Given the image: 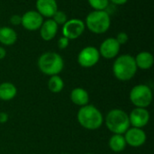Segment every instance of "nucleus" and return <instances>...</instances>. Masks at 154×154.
<instances>
[{"instance_id":"obj_1","label":"nucleus","mask_w":154,"mask_h":154,"mask_svg":"<svg viewBox=\"0 0 154 154\" xmlns=\"http://www.w3.org/2000/svg\"><path fill=\"white\" fill-rule=\"evenodd\" d=\"M137 69L134 57L130 54L118 56L113 64V73L115 77L121 81L132 79L136 74Z\"/></svg>"},{"instance_id":"obj_2","label":"nucleus","mask_w":154,"mask_h":154,"mask_svg":"<svg viewBox=\"0 0 154 154\" xmlns=\"http://www.w3.org/2000/svg\"><path fill=\"white\" fill-rule=\"evenodd\" d=\"M77 117L79 125L88 130H97L102 126L104 122L102 113L92 105L81 106Z\"/></svg>"},{"instance_id":"obj_3","label":"nucleus","mask_w":154,"mask_h":154,"mask_svg":"<svg viewBox=\"0 0 154 154\" xmlns=\"http://www.w3.org/2000/svg\"><path fill=\"white\" fill-rule=\"evenodd\" d=\"M39 69L45 75L54 76L60 73L64 68V60L62 57L53 51L42 53L38 59Z\"/></svg>"},{"instance_id":"obj_4","label":"nucleus","mask_w":154,"mask_h":154,"mask_svg":"<svg viewBox=\"0 0 154 154\" xmlns=\"http://www.w3.org/2000/svg\"><path fill=\"white\" fill-rule=\"evenodd\" d=\"M106 125L114 134H124L130 127L128 114L122 109H112L105 119Z\"/></svg>"},{"instance_id":"obj_5","label":"nucleus","mask_w":154,"mask_h":154,"mask_svg":"<svg viewBox=\"0 0 154 154\" xmlns=\"http://www.w3.org/2000/svg\"><path fill=\"white\" fill-rule=\"evenodd\" d=\"M85 25L91 32L96 34H102L106 32L110 28L111 18L106 10H94L87 15Z\"/></svg>"},{"instance_id":"obj_6","label":"nucleus","mask_w":154,"mask_h":154,"mask_svg":"<svg viewBox=\"0 0 154 154\" xmlns=\"http://www.w3.org/2000/svg\"><path fill=\"white\" fill-rule=\"evenodd\" d=\"M129 97L136 107L146 108L152 104V91L147 85H137L131 89Z\"/></svg>"},{"instance_id":"obj_7","label":"nucleus","mask_w":154,"mask_h":154,"mask_svg":"<svg viewBox=\"0 0 154 154\" xmlns=\"http://www.w3.org/2000/svg\"><path fill=\"white\" fill-rule=\"evenodd\" d=\"M86 29L85 23L78 18L68 20L62 25V35L69 40L78 39L82 35Z\"/></svg>"},{"instance_id":"obj_8","label":"nucleus","mask_w":154,"mask_h":154,"mask_svg":"<svg viewBox=\"0 0 154 154\" xmlns=\"http://www.w3.org/2000/svg\"><path fill=\"white\" fill-rule=\"evenodd\" d=\"M100 59L98 49L94 46H87L83 48L78 55V62L83 68L94 67Z\"/></svg>"},{"instance_id":"obj_9","label":"nucleus","mask_w":154,"mask_h":154,"mask_svg":"<svg viewBox=\"0 0 154 154\" xmlns=\"http://www.w3.org/2000/svg\"><path fill=\"white\" fill-rule=\"evenodd\" d=\"M43 23V17L37 12L33 10H30L25 12L22 15L21 24L23 27L28 31H37L40 29Z\"/></svg>"},{"instance_id":"obj_10","label":"nucleus","mask_w":154,"mask_h":154,"mask_svg":"<svg viewBox=\"0 0 154 154\" xmlns=\"http://www.w3.org/2000/svg\"><path fill=\"white\" fill-rule=\"evenodd\" d=\"M121 45L117 42L116 38H107L102 42L99 47V54L105 59L111 60L116 58L120 51Z\"/></svg>"},{"instance_id":"obj_11","label":"nucleus","mask_w":154,"mask_h":154,"mask_svg":"<svg viewBox=\"0 0 154 154\" xmlns=\"http://www.w3.org/2000/svg\"><path fill=\"white\" fill-rule=\"evenodd\" d=\"M125 139L126 144L132 147H140L146 142V134L142 128L132 127L125 133Z\"/></svg>"},{"instance_id":"obj_12","label":"nucleus","mask_w":154,"mask_h":154,"mask_svg":"<svg viewBox=\"0 0 154 154\" xmlns=\"http://www.w3.org/2000/svg\"><path fill=\"white\" fill-rule=\"evenodd\" d=\"M128 116L130 125H133V127L143 129V127L147 125L150 121V113L146 108L135 107Z\"/></svg>"},{"instance_id":"obj_13","label":"nucleus","mask_w":154,"mask_h":154,"mask_svg":"<svg viewBox=\"0 0 154 154\" xmlns=\"http://www.w3.org/2000/svg\"><path fill=\"white\" fill-rule=\"evenodd\" d=\"M36 11L42 16L51 19L58 11V4L56 0H36Z\"/></svg>"},{"instance_id":"obj_14","label":"nucleus","mask_w":154,"mask_h":154,"mask_svg":"<svg viewBox=\"0 0 154 154\" xmlns=\"http://www.w3.org/2000/svg\"><path fill=\"white\" fill-rule=\"evenodd\" d=\"M58 29L59 25L52 19H48L46 21H43L42 26L40 27V35L42 39L46 42L51 41L56 36Z\"/></svg>"},{"instance_id":"obj_15","label":"nucleus","mask_w":154,"mask_h":154,"mask_svg":"<svg viewBox=\"0 0 154 154\" xmlns=\"http://www.w3.org/2000/svg\"><path fill=\"white\" fill-rule=\"evenodd\" d=\"M70 99L73 104L79 106H84L86 105H88L89 95L86 89L82 88H75L70 92Z\"/></svg>"},{"instance_id":"obj_16","label":"nucleus","mask_w":154,"mask_h":154,"mask_svg":"<svg viewBox=\"0 0 154 154\" xmlns=\"http://www.w3.org/2000/svg\"><path fill=\"white\" fill-rule=\"evenodd\" d=\"M134 60L137 69H141L143 70L151 69L154 63L153 55L149 51H142L138 53L134 58Z\"/></svg>"},{"instance_id":"obj_17","label":"nucleus","mask_w":154,"mask_h":154,"mask_svg":"<svg viewBox=\"0 0 154 154\" xmlns=\"http://www.w3.org/2000/svg\"><path fill=\"white\" fill-rule=\"evenodd\" d=\"M17 33L16 32L8 26H4L0 28V42L3 45L10 46L16 42Z\"/></svg>"},{"instance_id":"obj_18","label":"nucleus","mask_w":154,"mask_h":154,"mask_svg":"<svg viewBox=\"0 0 154 154\" xmlns=\"http://www.w3.org/2000/svg\"><path fill=\"white\" fill-rule=\"evenodd\" d=\"M17 94L16 87L11 82H4L0 84V99L9 101L15 97Z\"/></svg>"},{"instance_id":"obj_19","label":"nucleus","mask_w":154,"mask_h":154,"mask_svg":"<svg viewBox=\"0 0 154 154\" xmlns=\"http://www.w3.org/2000/svg\"><path fill=\"white\" fill-rule=\"evenodd\" d=\"M109 148L115 152H120L126 147V142L123 134H113L109 139Z\"/></svg>"},{"instance_id":"obj_20","label":"nucleus","mask_w":154,"mask_h":154,"mask_svg":"<svg viewBox=\"0 0 154 154\" xmlns=\"http://www.w3.org/2000/svg\"><path fill=\"white\" fill-rule=\"evenodd\" d=\"M48 88L49 90L52 93H60V91H62L64 88L63 79L59 75L51 76L48 81Z\"/></svg>"},{"instance_id":"obj_21","label":"nucleus","mask_w":154,"mask_h":154,"mask_svg":"<svg viewBox=\"0 0 154 154\" xmlns=\"http://www.w3.org/2000/svg\"><path fill=\"white\" fill-rule=\"evenodd\" d=\"M90 6L96 11L106 10L109 5V0H88Z\"/></svg>"},{"instance_id":"obj_22","label":"nucleus","mask_w":154,"mask_h":154,"mask_svg":"<svg viewBox=\"0 0 154 154\" xmlns=\"http://www.w3.org/2000/svg\"><path fill=\"white\" fill-rule=\"evenodd\" d=\"M51 18L58 25H63L68 21V16L66 13L63 11H60V10H58Z\"/></svg>"},{"instance_id":"obj_23","label":"nucleus","mask_w":154,"mask_h":154,"mask_svg":"<svg viewBox=\"0 0 154 154\" xmlns=\"http://www.w3.org/2000/svg\"><path fill=\"white\" fill-rule=\"evenodd\" d=\"M116 40L117 41V42H118L120 45H123V44L127 43L129 38H128V35H127L126 32H121L117 33V35H116Z\"/></svg>"},{"instance_id":"obj_24","label":"nucleus","mask_w":154,"mask_h":154,"mask_svg":"<svg viewBox=\"0 0 154 154\" xmlns=\"http://www.w3.org/2000/svg\"><path fill=\"white\" fill-rule=\"evenodd\" d=\"M69 40L68 38L64 37V36L60 37V38L59 39V41H58V47H59V49H60V50L66 49V48L69 46Z\"/></svg>"},{"instance_id":"obj_25","label":"nucleus","mask_w":154,"mask_h":154,"mask_svg":"<svg viewBox=\"0 0 154 154\" xmlns=\"http://www.w3.org/2000/svg\"><path fill=\"white\" fill-rule=\"evenodd\" d=\"M21 21H22V15H18V14H14L10 18V23L13 25H19V24H21Z\"/></svg>"},{"instance_id":"obj_26","label":"nucleus","mask_w":154,"mask_h":154,"mask_svg":"<svg viewBox=\"0 0 154 154\" xmlns=\"http://www.w3.org/2000/svg\"><path fill=\"white\" fill-rule=\"evenodd\" d=\"M8 115L5 112H0V124H5L8 121Z\"/></svg>"},{"instance_id":"obj_27","label":"nucleus","mask_w":154,"mask_h":154,"mask_svg":"<svg viewBox=\"0 0 154 154\" xmlns=\"http://www.w3.org/2000/svg\"><path fill=\"white\" fill-rule=\"evenodd\" d=\"M128 0H109V2L113 3L114 5H125V3H127Z\"/></svg>"},{"instance_id":"obj_28","label":"nucleus","mask_w":154,"mask_h":154,"mask_svg":"<svg viewBox=\"0 0 154 154\" xmlns=\"http://www.w3.org/2000/svg\"><path fill=\"white\" fill-rule=\"evenodd\" d=\"M6 55V51L4 47L0 46V60H3Z\"/></svg>"},{"instance_id":"obj_29","label":"nucleus","mask_w":154,"mask_h":154,"mask_svg":"<svg viewBox=\"0 0 154 154\" xmlns=\"http://www.w3.org/2000/svg\"><path fill=\"white\" fill-rule=\"evenodd\" d=\"M86 154H93V153H86Z\"/></svg>"},{"instance_id":"obj_30","label":"nucleus","mask_w":154,"mask_h":154,"mask_svg":"<svg viewBox=\"0 0 154 154\" xmlns=\"http://www.w3.org/2000/svg\"><path fill=\"white\" fill-rule=\"evenodd\" d=\"M62 154H69V153H62Z\"/></svg>"}]
</instances>
